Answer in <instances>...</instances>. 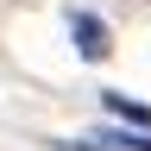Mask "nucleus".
Here are the masks:
<instances>
[{
  "instance_id": "obj_2",
  "label": "nucleus",
  "mask_w": 151,
  "mask_h": 151,
  "mask_svg": "<svg viewBox=\"0 0 151 151\" xmlns=\"http://www.w3.org/2000/svg\"><path fill=\"white\" fill-rule=\"evenodd\" d=\"M107 113H113V120H126V126H151V107L126 101V94H107Z\"/></svg>"
},
{
  "instance_id": "obj_1",
  "label": "nucleus",
  "mask_w": 151,
  "mask_h": 151,
  "mask_svg": "<svg viewBox=\"0 0 151 151\" xmlns=\"http://www.w3.org/2000/svg\"><path fill=\"white\" fill-rule=\"evenodd\" d=\"M69 38H76V50H82L88 63H101V57L113 50V38H107V25H101L94 13H76V19H69Z\"/></svg>"
}]
</instances>
